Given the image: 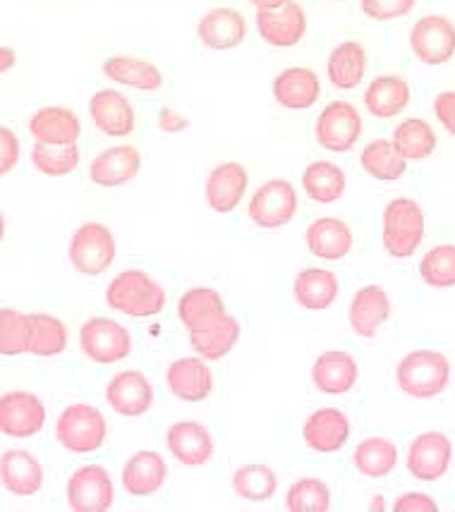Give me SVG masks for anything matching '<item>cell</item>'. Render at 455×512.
Returning a JSON list of instances; mask_svg holds the SVG:
<instances>
[{
    "instance_id": "obj_35",
    "label": "cell",
    "mask_w": 455,
    "mask_h": 512,
    "mask_svg": "<svg viewBox=\"0 0 455 512\" xmlns=\"http://www.w3.org/2000/svg\"><path fill=\"white\" fill-rule=\"evenodd\" d=\"M240 335V321L235 319V316L226 314L223 319H218L214 326L204 328V331L190 333V347L194 350V355L206 359V362H216V359H223L233 352Z\"/></svg>"
},
{
    "instance_id": "obj_6",
    "label": "cell",
    "mask_w": 455,
    "mask_h": 512,
    "mask_svg": "<svg viewBox=\"0 0 455 512\" xmlns=\"http://www.w3.org/2000/svg\"><path fill=\"white\" fill-rule=\"evenodd\" d=\"M82 355L94 364H118L130 357L132 335L123 323L94 316L87 319L80 328Z\"/></svg>"
},
{
    "instance_id": "obj_13",
    "label": "cell",
    "mask_w": 455,
    "mask_h": 512,
    "mask_svg": "<svg viewBox=\"0 0 455 512\" xmlns=\"http://www.w3.org/2000/svg\"><path fill=\"white\" fill-rule=\"evenodd\" d=\"M453 460V441L441 431H424L410 443L405 465L417 481H439Z\"/></svg>"
},
{
    "instance_id": "obj_36",
    "label": "cell",
    "mask_w": 455,
    "mask_h": 512,
    "mask_svg": "<svg viewBox=\"0 0 455 512\" xmlns=\"http://www.w3.org/2000/svg\"><path fill=\"white\" fill-rule=\"evenodd\" d=\"M353 467L367 479H384L398 467V446L384 436L364 438L353 453Z\"/></svg>"
},
{
    "instance_id": "obj_1",
    "label": "cell",
    "mask_w": 455,
    "mask_h": 512,
    "mask_svg": "<svg viewBox=\"0 0 455 512\" xmlns=\"http://www.w3.org/2000/svg\"><path fill=\"white\" fill-rule=\"evenodd\" d=\"M427 233V216L420 201L410 197L391 199L381 211V245L393 259H410Z\"/></svg>"
},
{
    "instance_id": "obj_20",
    "label": "cell",
    "mask_w": 455,
    "mask_h": 512,
    "mask_svg": "<svg viewBox=\"0 0 455 512\" xmlns=\"http://www.w3.org/2000/svg\"><path fill=\"white\" fill-rule=\"evenodd\" d=\"M197 39L211 51H233L245 44L247 22L235 8H211L199 17Z\"/></svg>"
},
{
    "instance_id": "obj_27",
    "label": "cell",
    "mask_w": 455,
    "mask_h": 512,
    "mask_svg": "<svg viewBox=\"0 0 455 512\" xmlns=\"http://www.w3.org/2000/svg\"><path fill=\"white\" fill-rule=\"evenodd\" d=\"M360 379V367L350 352L329 350L317 357L312 364V383L314 388L326 395H345L355 388Z\"/></svg>"
},
{
    "instance_id": "obj_48",
    "label": "cell",
    "mask_w": 455,
    "mask_h": 512,
    "mask_svg": "<svg viewBox=\"0 0 455 512\" xmlns=\"http://www.w3.org/2000/svg\"><path fill=\"white\" fill-rule=\"evenodd\" d=\"M434 115L444 130L455 137V91H441L434 99Z\"/></svg>"
},
{
    "instance_id": "obj_14",
    "label": "cell",
    "mask_w": 455,
    "mask_h": 512,
    "mask_svg": "<svg viewBox=\"0 0 455 512\" xmlns=\"http://www.w3.org/2000/svg\"><path fill=\"white\" fill-rule=\"evenodd\" d=\"M254 22H257L259 36L273 48H293L307 34L305 8L295 0H288L281 8L257 10Z\"/></svg>"
},
{
    "instance_id": "obj_18",
    "label": "cell",
    "mask_w": 455,
    "mask_h": 512,
    "mask_svg": "<svg viewBox=\"0 0 455 512\" xmlns=\"http://www.w3.org/2000/svg\"><path fill=\"white\" fill-rule=\"evenodd\" d=\"M106 402L120 417H142L154 405V386L142 371H120L108 381Z\"/></svg>"
},
{
    "instance_id": "obj_2",
    "label": "cell",
    "mask_w": 455,
    "mask_h": 512,
    "mask_svg": "<svg viewBox=\"0 0 455 512\" xmlns=\"http://www.w3.org/2000/svg\"><path fill=\"white\" fill-rule=\"evenodd\" d=\"M166 290L156 283L149 273L139 268L120 271L106 288V304L113 312L132 316V319H147L166 309Z\"/></svg>"
},
{
    "instance_id": "obj_45",
    "label": "cell",
    "mask_w": 455,
    "mask_h": 512,
    "mask_svg": "<svg viewBox=\"0 0 455 512\" xmlns=\"http://www.w3.org/2000/svg\"><path fill=\"white\" fill-rule=\"evenodd\" d=\"M417 0H360V8L369 20L376 22H391L400 17L410 15L415 10Z\"/></svg>"
},
{
    "instance_id": "obj_9",
    "label": "cell",
    "mask_w": 455,
    "mask_h": 512,
    "mask_svg": "<svg viewBox=\"0 0 455 512\" xmlns=\"http://www.w3.org/2000/svg\"><path fill=\"white\" fill-rule=\"evenodd\" d=\"M410 51L424 65H446L455 56V24L444 15H424L410 29Z\"/></svg>"
},
{
    "instance_id": "obj_49",
    "label": "cell",
    "mask_w": 455,
    "mask_h": 512,
    "mask_svg": "<svg viewBox=\"0 0 455 512\" xmlns=\"http://www.w3.org/2000/svg\"><path fill=\"white\" fill-rule=\"evenodd\" d=\"M156 125H159V130L166 134H180L190 127V118H185L182 113L173 111V108H161L159 118H156Z\"/></svg>"
},
{
    "instance_id": "obj_26",
    "label": "cell",
    "mask_w": 455,
    "mask_h": 512,
    "mask_svg": "<svg viewBox=\"0 0 455 512\" xmlns=\"http://www.w3.org/2000/svg\"><path fill=\"white\" fill-rule=\"evenodd\" d=\"M321 96V79L312 67H288L273 79V99L288 111H309Z\"/></svg>"
},
{
    "instance_id": "obj_11",
    "label": "cell",
    "mask_w": 455,
    "mask_h": 512,
    "mask_svg": "<svg viewBox=\"0 0 455 512\" xmlns=\"http://www.w3.org/2000/svg\"><path fill=\"white\" fill-rule=\"evenodd\" d=\"M46 405L29 390H10L0 398V431L10 438H32L44 429Z\"/></svg>"
},
{
    "instance_id": "obj_7",
    "label": "cell",
    "mask_w": 455,
    "mask_h": 512,
    "mask_svg": "<svg viewBox=\"0 0 455 512\" xmlns=\"http://www.w3.org/2000/svg\"><path fill=\"white\" fill-rule=\"evenodd\" d=\"M297 206V190L290 180L273 178L266 180L257 192L252 194L250 204H247V216L250 221L262 230H278L288 225L295 218Z\"/></svg>"
},
{
    "instance_id": "obj_31",
    "label": "cell",
    "mask_w": 455,
    "mask_h": 512,
    "mask_svg": "<svg viewBox=\"0 0 455 512\" xmlns=\"http://www.w3.org/2000/svg\"><path fill=\"white\" fill-rule=\"evenodd\" d=\"M226 314V300L214 288H190L178 300V319L187 333L204 331Z\"/></svg>"
},
{
    "instance_id": "obj_23",
    "label": "cell",
    "mask_w": 455,
    "mask_h": 512,
    "mask_svg": "<svg viewBox=\"0 0 455 512\" xmlns=\"http://www.w3.org/2000/svg\"><path fill=\"white\" fill-rule=\"evenodd\" d=\"M391 319V297L381 285H364L353 295L348 307V321L355 335L376 338L381 326Z\"/></svg>"
},
{
    "instance_id": "obj_8",
    "label": "cell",
    "mask_w": 455,
    "mask_h": 512,
    "mask_svg": "<svg viewBox=\"0 0 455 512\" xmlns=\"http://www.w3.org/2000/svg\"><path fill=\"white\" fill-rule=\"evenodd\" d=\"M362 137V115L350 101H331L314 123V139L331 154H348Z\"/></svg>"
},
{
    "instance_id": "obj_10",
    "label": "cell",
    "mask_w": 455,
    "mask_h": 512,
    "mask_svg": "<svg viewBox=\"0 0 455 512\" xmlns=\"http://www.w3.org/2000/svg\"><path fill=\"white\" fill-rule=\"evenodd\" d=\"M70 510L75 512H103L115 501L113 479L106 467L82 465L70 474L68 489H65Z\"/></svg>"
},
{
    "instance_id": "obj_44",
    "label": "cell",
    "mask_w": 455,
    "mask_h": 512,
    "mask_svg": "<svg viewBox=\"0 0 455 512\" xmlns=\"http://www.w3.org/2000/svg\"><path fill=\"white\" fill-rule=\"evenodd\" d=\"M420 278L429 288L446 290L455 285V245H436L420 259Z\"/></svg>"
},
{
    "instance_id": "obj_34",
    "label": "cell",
    "mask_w": 455,
    "mask_h": 512,
    "mask_svg": "<svg viewBox=\"0 0 455 512\" xmlns=\"http://www.w3.org/2000/svg\"><path fill=\"white\" fill-rule=\"evenodd\" d=\"M348 187V175L333 161H314L302 170V192L317 204H336Z\"/></svg>"
},
{
    "instance_id": "obj_41",
    "label": "cell",
    "mask_w": 455,
    "mask_h": 512,
    "mask_svg": "<svg viewBox=\"0 0 455 512\" xmlns=\"http://www.w3.org/2000/svg\"><path fill=\"white\" fill-rule=\"evenodd\" d=\"M32 347V316L12 307L0 309V352L5 357L24 355Z\"/></svg>"
},
{
    "instance_id": "obj_22",
    "label": "cell",
    "mask_w": 455,
    "mask_h": 512,
    "mask_svg": "<svg viewBox=\"0 0 455 512\" xmlns=\"http://www.w3.org/2000/svg\"><path fill=\"white\" fill-rule=\"evenodd\" d=\"M305 245L309 254L324 261H341L353 252L355 235L348 223L336 216H321L305 230Z\"/></svg>"
},
{
    "instance_id": "obj_28",
    "label": "cell",
    "mask_w": 455,
    "mask_h": 512,
    "mask_svg": "<svg viewBox=\"0 0 455 512\" xmlns=\"http://www.w3.org/2000/svg\"><path fill=\"white\" fill-rule=\"evenodd\" d=\"M29 134L41 144H77L82 137V123L75 111L63 106H44L29 118Z\"/></svg>"
},
{
    "instance_id": "obj_46",
    "label": "cell",
    "mask_w": 455,
    "mask_h": 512,
    "mask_svg": "<svg viewBox=\"0 0 455 512\" xmlns=\"http://www.w3.org/2000/svg\"><path fill=\"white\" fill-rule=\"evenodd\" d=\"M22 156V144L10 127H0V175H10Z\"/></svg>"
},
{
    "instance_id": "obj_50",
    "label": "cell",
    "mask_w": 455,
    "mask_h": 512,
    "mask_svg": "<svg viewBox=\"0 0 455 512\" xmlns=\"http://www.w3.org/2000/svg\"><path fill=\"white\" fill-rule=\"evenodd\" d=\"M12 65H15V51H12V48H8V46H3V48H0V70L8 72Z\"/></svg>"
},
{
    "instance_id": "obj_37",
    "label": "cell",
    "mask_w": 455,
    "mask_h": 512,
    "mask_svg": "<svg viewBox=\"0 0 455 512\" xmlns=\"http://www.w3.org/2000/svg\"><path fill=\"white\" fill-rule=\"evenodd\" d=\"M408 163L391 139H372L360 154V166L372 180L396 182L408 173Z\"/></svg>"
},
{
    "instance_id": "obj_29",
    "label": "cell",
    "mask_w": 455,
    "mask_h": 512,
    "mask_svg": "<svg viewBox=\"0 0 455 512\" xmlns=\"http://www.w3.org/2000/svg\"><path fill=\"white\" fill-rule=\"evenodd\" d=\"M341 295V280L329 268H302L293 280V297L307 312L329 309Z\"/></svg>"
},
{
    "instance_id": "obj_5",
    "label": "cell",
    "mask_w": 455,
    "mask_h": 512,
    "mask_svg": "<svg viewBox=\"0 0 455 512\" xmlns=\"http://www.w3.org/2000/svg\"><path fill=\"white\" fill-rule=\"evenodd\" d=\"M118 256V242L113 230L99 221L82 223L70 237L68 259L72 268L82 276H101L113 266Z\"/></svg>"
},
{
    "instance_id": "obj_32",
    "label": "cell",
    "mask_w": 455,
    "mask_h": 512,
    "mask_svg": "<svg viewBox=\"0 0 455 512\" xmlns=\"http://www.w3.org/2000/svg\"><path fill=\"white\" fill-rule=\"evenodd\" d=\"M103 75L120 87L137 91H159L163 87V72L154 63L135 56H111L103 60Z\"/></svg>"
},
{
    "instance_id": "obj_51",
    "label": "cell",
    "mask_w": 455,
    "mask_h": 512,
    "mask_svg": "<svg viewBox=\"0 0 455 512\" xmlns=\"http://www.w3.org/2000/svg\"><path fill=\"white\" fill-rule=\"evenodd\" d=\"M247 3L254 5L257 10H273V8H281V5L288 3V0H247Z\"/></svg>"
},
{
    "instance_id": "obj_40",
    "label": "cell",
    "mask_w": 455,
    "mask_h": 512,
    "mask_svg": "<svg viewBox=\"0 0 455 512\" xmlns=\"http://www.w3.org/2000/svg\"><path fill=\"white\" fill-rule=\"evenodd\" d=\"M82 151L77 144H41L32 146V166L46 178H65L80 168Z\"/></svg>"
},
{
    "instance_id": "obj_24",
    "label": "cell",
    "mask_w": 455,
    "mask_h": 512,
    "mask_svg": "<svg viewBox=\"0 0 455 512\" xmlns=\"http://www.w3.org/2000/svg\"><path fill=\"white\" fill-rule=\"evenodd\" d=\"M0 479L15 498H32L44 486V467L29 450L12 448L0 455Z\"/></svg>"
},
{
    "instance_id": "obj_52",
    "label": "cell",
    "mask_w": 455,
    "mask_h": 512,
    "mask_svg": "<svg viewBox=\"0 0 455 512\" xmlns=\"http://www.w3.org/2000/svg\"><path fill=\"white\" fill-rule=\"evenodd\" d=\"M369 510H386L384 496H374V501H372V505H369Z\"/></svg>"
},
{
    "instance_id": "obj_39",
    "label": "cell",
    "mask_w": 455,
    "mask_h": 512,
    "mask_svg": "<svg viewBox=\"0 0 455 512\" xmlns=\"http://www.w3.org/2000/svg\"><path fill=\"white\" fill-rule=\"evenodd\" d=\"M233 491L235 496L247 503H266L276 496L278 477L269 465L247 462V465H240L235 469Z\"/></svg>"
},
{
    "instance_id": "obj_21",
    "label": "cell",
    "mask_w": 455,
    "mask_h": 512,
    "mask_svg": "<svg viewBox=\"0 0 455 512\" xmlns=\"http://www.w3.org/2000/svg\"><path fill=\"white\" fill-rule=\"evenodd\" d=\"M202 357H180L168 364L166 386L182 402H204L214 393V374Z\"/></svg>"
},
{
    "instance_id": "obj_42",
    "label": "cell",
    "mask_w": 455,
    "mask_h": 512,
    "mask_svg": "<svg viewBox=\"0 0 455 512\" xmlns=\"http://www.w3.org/2000/svg\"><path fill=\"white\" fill-rule=\"evenodd\" d=\"M32 316V347L29 352L36 357H56L68 347V328L51 314Z\"/></svg>"
},
{
    "instance_id": "obj_47",
    "label": "cell",
    "mask_w": 455,
    "mask_h": 512,
    "mask_svg": "<svg viewBox=\"0 0 455 512\" xmlns=\"http://www.w3.org/2000/svg\"><path fill=\"white\" fill-rule=\"evenodd\" d=\"M393 510L396 512H436L439 510V503H436L429 493L405 491L403 496L396 498Z\"/></svg>"
},
{
    "instance_id": "obj_12",
    "label": "cell",
    "mask_w": 455,
    "mask_h": 512,
    "mask_svg": "<svg viewBox=\"0 0 455 512\" xmlns=\"http://www.w3.org/2000/svg\"><path fill=\"white\" fill-rule=\"evenodd\" d=\"M247 187H250V173L238 161L218 163L206 173L204 180V199L214 213H233L245 197Z\"/></svg>"
},
{
    "instance_id": "obj_38",
    "label": "cell",
    "mask_w": 455,
    "mask_h": 512,
    "mask_svg": "<svg viewBox=\"0 0 455 512\" xmlns=\"http://www.w3.org/2000/svg\"><path fill=\"white\" fill-rule=\"evenodd\" d=\"M391 142L405 161H424V158H429L436 151L439 137H436L434 127L427 120L405 118L393 130Z\"/></svg>"
},
{
    "instance_id": "obj_16",
    "label": "cell",
    "mask_w": 455,
    "mask_h": 512,
    "mask_svg": "<svg viewBox=\"0 0 455 512\" xmlns=\"http://www.w3.org/2000/svg\"><path fill=\"white\" fill-rule=\"evenodd\" d=\"M166 448L180 465L204 467L214 460L216 441L204 424L185 419L166 429Z\"/></svg>"
},
{
    "instance_id": "obj_33",
    "label": "cell",
    "mask_w": 455,
    "mask_h": 512,
    "mask_svg": "<svg viewBox=\"0 0 455 512\" xmlns=\"http://www.w3.org/2000/svg\"><path fill=\"white\" fill-rule=\"evenodd\" d=\"M367 51L357 41H343L329 53L326 60V75L329 82L341 91H353L362 84L364 75H367Z\"/></svg>"
},
{
    "instance_id": "obj_25",
    "label": "cell",
    "mask_w": 455,
    "mask_h": 512,
    "mask_svg": "<svg viewBox=\"0 0 455 512\" xmlns=\"http://www.w3.org/2000/svg\"><path fill=\"white\" fill-rule=\"evenodd\" d=\"M120 479H123V489L132 498L156 496L168 479V465L156 450H139L125 462Z\"/></svg>"
},
{
    "instance_id": "obj_3",
    "label": "cell",
    "mask_w": 455,
    "mask_h": 512,
    "mask_svg": "<svg viewBox=\"0 0 455 512\" xmlns=\"http://www.w3.org/2000/svg\"><path fill=\"white\" fill-rule=\"evenodd\" d=\"M451 381V364L436 350L408 352L398 362L396 383L405 395L415 400H429L441 395Z\"/></svg>"
},
{
    "instance_id": "obj_4",
    "label": "cell",
    "mask_w": 455,
    "mask_h": 512,
    "mask_svg": "<svg viewBox=\"0 0 455 512\" xmlns=\"http://www.w3.org/2000/svg\"><path fill=\"white\" fill-rule=\"evenodd\" d=\"M108 438V422L101 410L87 402H75L60 412L56 422V441L75 455L96 453Z\"/></svg>"
},
{
    "instance_id": "obj_15",
    "label": "cell",
    "mask_w": 455,
    "mask_h": 512,
    "mask_svg": "<svg viewBox=\"0 0 455 512\" xmlns=\"http://www.w3.org/2000/svg\"><path fill=\"white\" fill-rule=\"evenodd\" d=\"M350 419L338 407H319L302 424V441L309 450L333 455L348 446Z\"/></svg>"
},
{
    "instance_id": "obj_19",
    "label": "cell",
    "mask_w": 455,
    "mask_h": 512,
    "mask_svg": "<svg viewBox=\"0 0 455 512\" xmlns=\"http://www.w3.org/2000/svg\"><path fill=\"white\" fill-rule=\"evenodd\" d=\"M142 170V154L137 146L118 144L111 149H103L89 163V180L99 187H123L132 182Z\"/></svg>"
},
{
    "instance_id": "obj_17",
    "label": "cell",
    "mask_w": 455,
    "mask_h": 512,
    "mask_svg": "<svg viewBox=\"0 0 455 512\" xmlns=\"http://www.w3.org/2000/svg\"><path fill=\"white\" fill-rule=\"evenodd\" d=\"M89 118L106 137L120 139L135 132L137 115L130 99L118 89H99L89 99Z\"/></svg>"
},
{
    "instance_id": "obj_30",
    "label": "cell",
    "mask_w": 455,
    "mask_h": 512,
    "mask_svg": "<svg viewBox=\"0 0 455 512\" xmlns=\"http://www.w3.org/2000/svg\"><path fill=\"white\" fill-rule=\"evenodd\" d=\"M410 96L412 91L408 79L400 75H379L364 89L362 99L369 115L379 120H391L408 108Z\"/></svg>"
},
{
    "instance_id": "obj_43",
    "label": "cell",
    "mask_w": 455,
    "mask_h": 512,
    "mask_svg": "<svg viewBox=\"0 0 455 512\" xmlns=\"http://www.w3.org/2000/svg\"><path fill=\"white\" fill-rule=\"evenodd\" d=\"M285 508L290 512H326L331 508V489L317 477L297 479L285 493Z\"/></svg>"
}]
</instances>
